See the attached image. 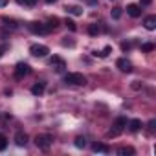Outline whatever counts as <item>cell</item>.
<instances>
[{
	"instance_id": "1",
	"label": "cell",
	"mask_w": 156,
	"mask_h": 156,
	"mask_svg": "<svg viewBox=\"0 0 156 156\" xmlns=\"http://www.w3.org/2000/svg\"><path fill=\"white\" fill-rule=\"evenodd\" d=\"M64 83L66 85H72V87H83V85H87V77L83 73H77V72L66 73L64 75Z\"/></svg>"
},
{
	"instance_id": "2",
	"label": "cell",
	"mask_w": 156,
	"mask_h": 156,
	"mask_svg": "<svg viewBox=\"0 0 156 156\" xmlns=\"http://www.w3.org/2000/svg\"><path fill=\"white\" fill-rule=\"evenodd\" d=\"M51 143H53V136H51V134H37V136H35V145H37L39 149H42V151L50 149Z\"/></svg>"
},
{
	"instance_id": "3",
	"label": "cell",
	"mask_w": 156,
	"mask_h": 156,
	"mask_svg": "<svg viewBox=\"0 0 156 156\" xmlns=\"http://www.w3.org/2000/svg\"><path fill=\"white\" fill-rule=\"evenodd\" d=\"M127 123H129V121H127V118H123V116H121V118H118V119H116V123H114V127H116V129H114V130H108V134H107V136H108V138H116V136H118L125 127H127Z\"/></svg>"
},
{
	"instance_id": "4",
	"label": "cell",
	"mask_w": 156,
	"mask_h": 156,
	"mask_svg": "<svg viewBox=\"0 0 156 156\" xmlns=\"http://www.w3.org/2000/svg\"><path fill=\"white\" fill-rule=\"evenodd\" d=\"M30 53H31L33 57H46V55L50 53V50H48V46H44V44H33V46L30 48Z\"/></svg>"
},
{
	"instance_id": "5",
	"label": "cell",
	"mask_w": 156,
	"mask_h": 156,
	"mask_svg": "<svg viewBox=\"0 0 156 156\" xmlns=\"http://www.w3.org/2000/svg\"><path fill=\"white\" fill-rule=\"evenodd\" d=\"M31 72V68H30V64H26V62H19L17 66H15V77L17 79H22L24 75H28Z\"/></svg>"
},
{
	"instance_id": "6",
	"label": "cell",
	"mask_w": 156,
	"mask_h": 156,
	"mask_svg": "<svg viewBox=\"0 0 156 156\" xmlns=\"http://www.w3.org/2000/svg\"><path fill=\"white\" fill-rule=\"evenodd\" d=\"M28 28H30V31H33V33H37V35H46V33H48V30H46V26H44L42 22H30Z\"/></svg>"
},
{
	"instance_id": "7",
	"label": "cell",
	"mask_w": 156,
	"mask_h": 156,
	"mask_svg": "<svg viewBox=\"0 0 156 156\" xmlns=\"http://www.w3.org/2000/svg\"><path fill=\"white\" fill-rule=\"evenodd\" d=\"M116 66H118L121 72H125V73H130V72H132V62H130L129 59H125V57L118 59V61H116Z\"/></svg>"
},
{
	"instance_id": "8",
	"label": "cell",
	"mask_w": 156,
	"mask_h": 156,
	"mask_svg": "<svg viewBox=\"0 0 156 156\" xmlns=\"http://www.w3.org/2000/svg\"><path fill=\"white\" fill-rule=\"evenodd\" d=\"M50 64H51V68H55V72H64V68H66V62L57 55L50 59Z\"/></svg>"
},
{
	"instance_id": "9",
	"label": "cell",
	"mask_w": 156,
	"mask_h": 156,
	"mask_svg": "<svg viewBox=\"0 0 156 156\" xmlns=\"http://www.w3.org/2000/svg\"><path fill=\"white\" fill-rule=\"evenodd\" d=\"M127 13L132 17V19H138L141 15V6L140 4H129L127 6Z\"/></svg>"
},
{
	"instance_id": "10",
	"label": "cell",
	"mask_w": 156,
	"mask_h": 156,
	"mask_svg": "<svg viewBox=\"0 0 156 156\" xmlns=\"http://www.w3.org/2000/svg\"><path fill=\"white\" fill-rule=\"evenodd\" d=\"M44 90H46V83H44V81H39V83H35V85L31 87V94H33V96H42Z\"/></svg>"
},
{
	"instance_id": "11",
	"label": "cell",
	"mask_w": 156,
	"mask_h": 156,
	"mask_svg": "<svg viewBox=\"0 0 156 156\" xmlns=\"http://www.w3.org/2000/svg\"><path fill=\"white\" fill-rule=\"evenodd\" d=\"M143 26H145L149 31L156 30V17H154V15H149V17H145V20H143Z\"/></svg>"
},
{
	"instance_id": "12",
	"label": "cell",
	"mask_w": 156,
	"mask_h": 156,
	"mask_svg": "<svg viewBox=\"0 0 156 156\" xmlns=\"http://www.w3.org/2000/svg\"><path fill=\"white\" fill-rule=\"evenodd\" d=\"M59 22H61V20H59L57 17H50V19H48V22L44 24V26H46V30H48V33H50V31H53V30H57V28H59Z\"/></svg>"
},
{
	"instance_id": "13",
	"label": "cell",
	"mask_w": 156,
	"mask_h": 156,
	"mask_svg": "<svg viewBox=\"0 0 156 156\" xmlns=\"http://www.w3.org/2000/svg\"><path fill=\"white\" fill-rule=\"evenodd\" d=\"M64 11L70 13V15H75V17H81L83 15V8L81 6H66Z\"/></svg>"
},
{
	"instance_id": "14",
	"label": "cell",
	"mask_w": 156,
	"mask_h": 156,
	"mask_svg": "<svg viewBox=\"0 0 156 156\" xmlns=\"http://www.w3.org/2000/svg\"><path fill=\"white\" fill-rule=\"evenodd\" d=\"M15 143H17L19 147H24V145L28 143V136H26V132H17V134H15Z\"/></svg>"
},
{
	"instance_id": "15",
	"label": "cell",
	"mask_w": 156,
	"mask_h": 156,
	"mask_svg": "<svg viewBox=\"0 0 156 156\" xmlns=\"http://www.w3.org/2000/svg\"><path fill=\"white\" fill-rule=\"evenodd\" d=\"M92 149H94V152H103V154H108L110 152V147L105 145V143H94Z\"/></svg>"
},
{
	"instance_id": "16",
	"label": "cell",
	"mask_w": 156,
	"mask_h": 156,
	"mask_svg": "<svg viewBox=\"0 0 156 156\" xmlns=\"http://www.w3.org/2000/svg\"><path fill=\"white\" fill-rule=\"evenodd\" d=\"M127 125H129V130H130V132H138V130L141 129V121H140V119H130Z\"/></svg>"
},
{
	"instance_id": "17",
	"label": "cell",
	"mask_w": 156,
	"mask_h": 156,
	"mask_svg": "<svg viewBox=\"0 0 156 156\" xmlns=\"http://www.w3.org/2000/svg\"><path fill=\"white\" fill-rule=\"evenodd\" d=\"M118 154L119 156H132L134 154V149L132 147H121V149H118Z\"/></svg>"
},
{
	"instance_id": "18",
	"label": "cell",
	"mask_w": 156,
	"mask_h": 156,
	"mask_svg": "<svg viewBox=\"0 0 156 156\" xmlns=\"http://www.w3.org/2000/svg\"><path fill=\"white\" fill-rule=\"evenodd\" d=\"M75 147H77V149H85V147H87V140H85L83 136H77V138H75Z\"/></svg>"
},
{
	"instance_id": "19",
	"label": "cell",
	"mask_w": 156,
	"mask_h": 156,
	"mask_svg": "<svg viewBox=\"0 0 156 156\" xmlns=\"http://www.w3.org/2000/svg\"><path fill=\"white\" fill-rule=\"evenodd\" d=\"M64 24H66V28H68L70 31H75V30H77V26H75V22H73L72 19H66V20H64Z\"/></svg>"
},
{
	"instance_id": "20",
	"label": "cell",
	"mask_w": 156,
	"mask_h": 156,
	"mask_svg": "<svg viewBox=\"0 0 156 156\" xmlns=\"http://www.w3.org/2000/svg\"><path fill=\"white\" fill-rule=\"evenodd\" d=\"M99 31H101V30H99L98 24H90V28H88V33H90V35H98Z\"/></svg>"
},
{
	"instance_id": "21",
	"label": "cell",
	"mask_w": 156,
	"mask_h": 156,
	"mask_svg": "<svg viewBox=\"0 0 156 156\" xmlns=\"http://www.w3.org/2000/svg\"><path fill=\"white\" fill-rule=\"evenodd\" d=\"M6 147H8V138L4 134H0V151H4Z\"/></svg>"
},
{
	"instance_id": "22",
	"label": "cell",
	"mask_w": 156,
	"mask_h": 156,
	"mask_svg": "<svg viewBox=\"0 0 156 156\" xmlns=\"http://www.w3.org/2000/svg\"><path fill=\"white\" fill-rule=\"evenodd\" d=\"M110 51H112V48H110V46H107V48H105L103 51H96L94 55H99V57H107V55H108Z\"/></svg>"
},
{
	"instance_id": "23",
	"label": "cell",
	"mask_w": 156,
	"mask_h": 156,
	"mask_svg": "<svg viewBox=\"0 0 156 156\" xmlns=\"http://www.w3.org/2000/svg\"><path fill=\"white\" fill-rule=\"evenodd\" d=\"M121 17V8H114L112 9V19H119Z\"/></svg>"
},
{
	"instance_id": "24",
	"label": "cell",
	"mask_w": 156,
	"mask_h": 156,
	"mask_svg": "<svg viewBox=\"0 0 156 156\" xmlns=\"http://www.w3.org/2000/svg\"><path fill=\"white\" fill-rule=\"evenodd\" d=\"M2 22H6V24H8V26H11V28H17V22H15V20H11V19H8V17H4V19H2Z\"/></svg>"
},
{
	"instance_id": "25",
	"label": "cell",
	"mask_w": 156,
	"mask_h": 156,
	"mask_svg": "<svg viewBox=\"0 0 156 156\" xmlns=\"http://www.w3.org/2000/svg\"><path fill=\"white\" fill-rule=\"evenodd\" d=\"M141 50H143V51H152V50H154V44H152V42H147V44L141 46Z\"/></svg>"
},
{
	"instance_id": "26",
	"label": "cell",
	"mask_w": 156,
	"mask_h": 156,
	"mask_svg": "<svg viewBox=\"0 0 156 156\" xmlns=\"http://www.w3.org/2000/svg\"><path fill=\"white\" fill-rule=\"evenodd\" d=\"M6 51H8V44H0V57H2Z\"/></svg>"
},
{
	"instance_id": "27",
	"label": "cell",
	"mask_w": 156,
	"mask_h": 156,
	"mask_svg": "<svg viewBox=\"0 0 156 156\" xmlns=\"http://www.w3.org/2000/svg\"><path fill=\"white\" fill-rule=\"evenodd\" d=\"M22 4H26V6H35L37 0H22Z\"/></svg>"
},
{
	"instance_id": "28",
	"label": "cell",
	"mask_w": 156,
	"mask_h": 156,
	"mask_svg": "<svg viewBox=\"0 0 156 156\" xmlns=\"http://www.w3.org/2000/svg\"><path fill=\"white\" fill-rule=\"evenodd\" d=\"M130 46H132L130 42H123V44H121V50H123V51H127V50H130Z\"/></svg>"
},
{
	"instance_id": "29",
	"label": "cell",
	"mask_w": 156,
	"mask_h": 156,
	"mask_svg": "<svg viewBox=\"0 0 156 156\" xmlns=\"http://www.w3.org/2000/svg\"><path fill=\"white\" fill-rule=\"evenodd\" d=\"M151 2H152V0H141V4H140V6H149Z\"/></svg>"
},
{
	"instance_id": "30",
	"label": "cell",
	"mask_w": 156,
	"mask_h": 156,
	"mask_svg": "<svg viewBox=\"0 0 156 156\" xmlns=\"http://www.w3.org/2000/svg\"><path fill=\"white\" fill-rule=\"evenodd\" d=\"M4 6H8V0H0V8H4Z\"/></svg>"
},
{
	"instance_id": "31",
	"label": "cell",
	"mask_w": 156,
	"mask_h": 156,
	"mask_svg": "<svg viewBox=\"0 0 156 156\" xmlns=\"http://www.w3.org/2000/svg\"><path fill=\"white\" fill-rule=\"evenodd\" d=\"M46 4H53V2H57V0H44Z\"/></svg>"
}]
</instances>
